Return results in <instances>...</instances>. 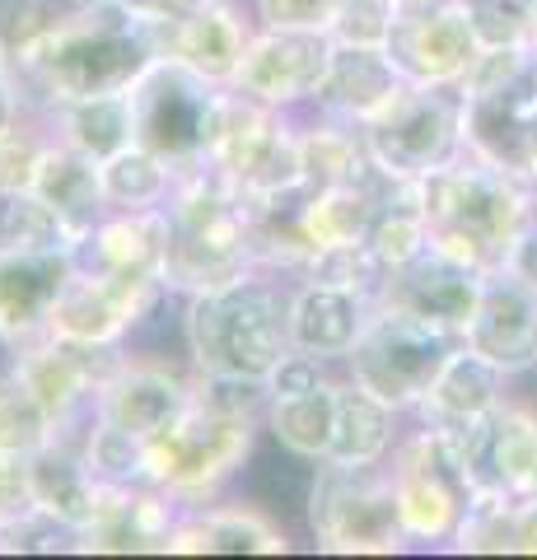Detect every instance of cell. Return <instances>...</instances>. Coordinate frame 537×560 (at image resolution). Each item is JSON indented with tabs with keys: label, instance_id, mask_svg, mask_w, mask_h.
<instances>
[{
	"label": "cell",
	"instance_id": "cb8c5ba5",
	"mask_svg": "<svg viewBox=\"0 0 537 560\" xmlns=\"http://www.w3.org/2000/svg\"><path fill=\"white\" fill-rule=\"evenodd\" d=\"M505 370H495L487 355H477L472 346H454L448 360L440 364L435 383L425 388V397L416 401V416L430 430H458L487 420L500 401H505Z\"/></svg>",
	"mask_w": 537,
	"mask_h": 560
},
{
	"label": "cell",
	"instance_id": "44dd1931",
	"mask_svg": "<svg viewBox=\"0 0 537 560\" xmlns=\"http://www.w3.org/2000/svg\"><path fill=\"white\" fill-rule=\"evenodd\" d=\"M253 28L257 24L244 20L230 0H215V5L187 14V20L160 24L154 28V47H160V57L197 70L201 80H211L215 90H230L238 75V61H244V51H248Z\"/></svg>",
	"mask_w": 537,
	"mask_h": 560
},
{
	"label": "cell",
	"instance_id": "e0dca14e",
	"mask_svg": "<svg viewBox=\"0 0 537 560\" xmlns=\"http://www.w3.org/2000/svg\"><path fill=\"white\" fill-rule=\"evenodd\" d=\"M75 271V253H43L0 243V346L24 350L47 337L51 304Z\"/></svg>",
	"mask_w": 537,
	"mask_h": 560
},
{
	"label": "cell",
	"instance_id": "ab89813d",
	"mask_svg": "<svg viewBox=\"0 0 537 560\" xmlns=\"http://www.w3.org/2000/svg\"><path fill=\"white\" fill-rule=\"evenodd\" d=\"M122 5H127L131 14H141L150 28H160V24L187 20V14H197V10H206V5H215V0H122Z\"/></svg>",
	"mask_w": 537,
	"mask_h": 560
},
{
	"label": "cell",
	"instance_id": "4fadbf2b",
	"mask_svg": "<svg viewBox=\"0 0 537 560\" xmlns=\"http://www.w3.org/2000/svg\"><path fill=\"white\" fill-rule=\"evenodd\" d=\"M164 280L160 276H113L80 267L61 285L57 304H51L47 337L75 341V346H117L127 331L160 304Z\"/></svg>",
	"mask_w": 537,
	"mask_h": 560
},
{
	"label": "cell",
	"instance_id": "d6a6232c",
	"mask_svg": "<svg viewBox=\"0 0 537 560\" xmlns=\"http://www.w3.org/2000/svg\"><path fill=\"white\" fill-rule=\"evenodd\" d=\"M0 243H20V248H43V253H75L80 234L38 191H14V197L0 201Z\"/></svg>",
	"mask_w": 537,
	"mask_h": 560
},
{
	"label": "cell",
	"instance_id": "83f0119b",
	"mask_svg": "<svg viewBox=\"0 0 537 560\" xmlns=\"http://www.w3.org/2000/svg\"><path fill=\"white\" fill-rule=\"evenodd\" d=\"M337 383L341 378L323 374L318 383H308L300 393H267L262 430L290 453V458H300V463L327 458L332 430H337Z\"/></svg>",
	"mask_w": 537,
	"mask_h": 560
},
{
	"label": "cell",
	"instance_id": "3957f363",
	"mask_svg": "<svg viewBox=\"0 0 537 560\" xmlns=\"http://www.w3.org/2000/svg\"><path fill=\"white\" fill-rule=\"evenodd\" d=\"M183 346L197 374L267 383L290 355V294L276 285V271L253 267L201 294H187Z\"/></svg>",
	"mask_w": 537,
	"mask_h": 560
},
{
	"label": "cell",
	"instance_id": "603a6c76",
	"mask_svg": "<svg viewBox=\"0 0 537 560\" xmlns=\"http://www.w3.org/2000/svg\"><path fill=\"white\" fill-rule=\"evenodd\" d=\"M173 556H281L290 551L285 528L253 504H183L168 533Z\"/></svg>",
	"mask_w": 537,
	"mask_h": 560
},
{
	"label": "cell",
	"instance_id": "6da1fadb",
	"mask_svg": "<svg viewBox=\"0 0 537 560\" xmlns=\"http://www.w3.org/2000/svg\"><path fill=\"white\" fill-rule=\"evenodd\" d=\"M160 57L154 28L122 0H75L66 20L14 61L24 108L57 113L75 98L122 94Z\"/></svg>",
	"mask_w": 537,
	"mask_h": 560
},
{
	"label": "cell",
	"instance_id": "836d02e7",
	"mask_svg": "<svg viewBox=\"0 0 537 560\" xmlns=\"http://www.w3.org/2000/svg\"><path fill=\"white\" fill-rule=\"evenodd\" d=\"M57 425L51 416L38 407V397L24 388V378L14 370H0V453H20L33 458L43 444L57 440Z\"/></svg>",
	"mask_w": 537,
	"mask_h": 560
},
{
	"label": "cell",
	"instance_id": "7c38bea8",
	"mask_svg": "<svg viewBox=\"0 0 537 560\" xmlns=\"http://www.w3.org/2000/svg\"><path fill=\"white\" fill-rule=\"evenodd\" d=\"M332 33L314 28H253L248 51L238 61V75L230 90L267 103L276 113H304L314 108L332 66Z\"/></svg>",
	"mask_w": 537,
	"mask_h": 560
},
{
	"label": "cell",
	"instance_id": "f35d334b",
	"mask_svg": "<svg viewBox=\"0 0 537 560\" xmlns=\"http://www.w3.org/2000/svg\"><path fill=\"white\" fill-rule=\"evenodd\" d=\"M346 0H253L257 28H314L327 33Z\"/></svg>",
	"mask_w": 537,
	"mask_h": 560
},
{
	"label": "cell",
	"instance_id": "5bb4252c",
	"mask_svg": "<svg viewBox=\"0 0 537 560\" xmlns=\"http://www.w3.org/2000/svg\"><path fill=\"white\" fill-rule=\"evenodd\" d=\"M384 51L411 84H463L481 38L458 0H402Z\"/></svg>",
	"mask_w": 537,
	"mask_h": 560
},
{
	"label": "cell",
	"instance_id": "4316f807",
	"mask_svg": "<svg viewBox=\"0 0 537 560\" xmlns=\"http://www.w3.org/2000/svg\"><path fill=\"white\" fill-rule=\"evenodd\" d=\"M402 70L393 66V57L384 47H346L337 43L332 66H327L323 94L314 108H323L327 117H341L351 127H365L374 113H384L388 103L402 90Z\"/></svg>",
	"mask_w": 537,
	"mask_h": 560
},
{
	"label": "cell",
	"instance_id": "484cf974",
	"mask_svg": "<svg viewBox=\"0 0 537 560\" xmlns=\"http://www.w3.org/2000/svg\"><path fill=\"white\" fill-rule=\"evenodd\" d=\"M33 471V495H38V514L51 528H61L66 537H75L84 523L94 518L98 510V477L84 448L71 444L66 434H57L51 444H43L38 453L28 458Z\"/></svg>",
	"mask_w": 537,
	"mask_h": 560
},
{
	"label": "cell",
	"instance_id": "f546056e",
	"mask_svg": "<svg viewBox=\"0 0 537 560\" xmlns=\"http://www.w3.org/2000/svg\"><path fill=\"white\" fill-rule=\"evenodd\" d=\"M393 420H397L393 407H384L365 388H355L351 378H341L337 383V430H332V448H327L323 463H337V467L388 463V453L397 448Z\"/></svg>",
	"mask_w": 537,
	"mask_h": 560
},
{
	"label": "cell",
	"instance_id": "ba28073f",
	"mask_svg": "<svg viewBox=\"0 0 537 560\" xmlns=\"http://www.w3.org/2000/svg\"><path fill=\"white\" fill-rule=\"evenodd\" d=\"M220 94L211 80L187 70L168 57H154L141 80L131 84V113H136V145L160 154L178 173L201 168L211 150Z\"/></svg>",
	"mask_w": 537,
	"mask_h": 560
},
{
	"label": "cell",
	"instance_id": "52a82bcc",
	"mask_svg": "<svg viewBox=\"0 0 537 560\" xmlns=\"http://www.w3.org/2000/svg\"><path fill=\"white\" fill-rule=\"evenodd\" d=\"M365 150L384 178L416 183L463 154V90L458 84H402L365 127Z\"/></svg>",
	"mask_w": 537,
	"mask_h": 560
},
{
	"label": "cell",
	"instance_id": "5b68a950",
	"mask_svg": "<svg viewBox=\"0 0 537 560\" xmlns=\"http://www.w3.org/2000/svg\"><path fill=\"white\" fill-rule=\"evenodd\" d=\"M257 425L262 416L224 407L192 383V401L183 416L145 444V481L168 490L178 504H206L224 481L244 471Z\"/></svg>",
	"mask_w": 537,
	"mask_h": 560
},
{
	"label": "cell",
	"instance_id": "7402d4cb",
	"mask_svg": "<svg viewBox=\"0 0 537 560\" xmlns=\"http://www.w3.org/2000/svg\"><path fill=\"white\" fill-rule=\"evenodd\" d=\"M374 308L378 300H370V294L304 276V285L290 290V346L323 364H332V360L346 364V355H351V346L365 331Z\"/></svg>",
	"mask_w": 537,
	"mask_h": 560
},
{
	"label": "cell",
	"instance_id": "ac0fdd59",
	"mask_svg": "<svg viewBox=\"0 0 537 560\" xmlns=\"http://www.w3.org/2000/svg\"><path fill=\"white\" fill-rule=\"evenodd\" d=\"M187 401H192V378H183L178 370L160 360H117L98 383L90 416L150 444L183 416Z\"/></svg>",
	"mask_w": 537,
	"mask_h": 560
},
{
	"label": "cell",
	"instance_id": "7a4b0ae2",
	"mask_svg": "<svg viewBox=\"0 0 537 560\" xmlns=\"http://www.w3.org/2000/svg\"><path fill=\"white\" fill-rule=\"evenodd\" d=\"M416 210L435 253L477 271H500L514 238L537 215V197L463 145V154L416 178Z\"/></svg>",
	"mask_w": 537,
	"mask_h": 560
},
{
	"label": "cell",
	"instance_id": "9a60e30c",
	"mask_svg": "<svg viewBox=\"0 0 537 560\" xmlns=\"http://www.w3.org/2000/svg\"><path fill=\"white\" fill-rule=\"evenodd\" d=\"M487 276L491 271H477V267H467V261H454V257H444L435 248H425L416 261H407V267H397V271L384 276L378 304L407 313V318L435 327V331H444V337H454V341H463L467 323L477 318Z\"/></svg>",
	"mask_w": 537,
	"mask_h": 560
},
{
	"label": "cell",
	"instance_id": "277c9868",
	"mask_svg": "<svg viewBox=\"0 0 537 560\" xmlns=\"http://www.w3.org/2000/svg\"><path fill=\"white\" fill-rule=\"evenodd\" d=\"M164 210H168L164 290L201 294L257 267L248 197L211 164L178 173Z\"/></svg>",
	"mask_w": 537,
	"mask_h": 560
},
{
	"label": "cell",
	"instance_id": "8d00e7d4",
	"mask_svg": "<svg viewBox=\"0 0 537 560\" xmlns=\"http://www.w3.org/2000/svg\"><path fill=\"white\" fill-rule=\"evenodd\" d=\"M33 528H43L38 495H33V471L20 453H0V551H20Z\"/></svg>",
	"mask_w": 537,
	"mask_h": 560
},
{
	"label": "cell",
	"instance_id": "8fae6325",
	"mask_svg": "<svg viewBox=\"0 0 537 560\" xmlns=\"http://www.w3.org/2000/svg\"><path fill=\"white\" fill-rule=\"evenodd\" d=\"M463 145L537 197V57L500 84L463 90Z\"/></svg>",
	"mask_w": 537,
	"mask_h": 560
},
{
	"label": "cell",
	"instance_id": "d590c367",
	"mask_svg": "<svg viewBox=\"0 0 537 560\" xmlns=\"http://www.w3.org/2000/svg\"><path fill=\"white\" fill-rule=\"evenodd\" d=\"M84 458H90L94 477L108 486H150L145 481V440L108 425V420L90 416V430H84Z\"/></svg>",
	"mask_w": 537,
	"mask_h": 560
},
{
	"label": "cell",
	"instance_id": "7bdbcfd3",
	"mask_svg": "<svg viewBox=\"0 0 537 560\" xmlns=\"http://www.w3.org/2000/svg\"><path fill=\"white\" fill-rule=\"evenodd\" d=\"M397 5H402V0H397Z\"/></svg>",
	"mask_w": 537,
	"mask_h": 560
},
{
	"label": "cell",
	"instance_id": "e575fe53",
	"mask_svg": "<svg viewBox=\"0 0 537 560\" xmlns=\"http://www.w3.org/2000/svg\"><path fill=\"white\" fill-rule=\"evenodd\" d=\"M51 136H57L51 117L33 113V108H24V117L14 121L10 131H0V201L14 197V191L33 187V178H38V168H43V154L51 145Z\"/></svg>",
	"mask_w": 537,
	"mask_h": 560
},
{
	"label": "cell",
	"instance_id": "1f68e13d",
	"mask_svg": "<svg viewBox=\"0 0 537 560\" xmlns=\"http://www.w3.org/2000/svg\"><path fill=\"white\" fill-rule=\"evenodd\" d=\"M98 168H103V197H108V210L164 206L173 197V183H178V168L164 164L160 154H150L145 145L117 150L113 160H103Z\"/></svg>",
	"mask_w": 537,
	"mask_h": 560
},
{
	"label": "cell",
	"instance_id": "4dcf8cb0",
	"mask_svg": "<svg viewBox=\"0 0 537 560\" xmlns=\"http://www.w3.org/2000/svg\"><path fill=\"white\" fill-rule=\"evenodd\" d=\"M57 136L66 145L84 150L90 160H113L117 150L136 145V113H131V90L122 94H98V98H75L66 108L47 113Z\"/></svg>",
	"mask_w": 537,
	"mask_h": 560
},
{
	"label": "cell",
	"instance_id": "ffe728a7",
	"mask_svg": "<svg viewBox=\"0 0 537 560\" xmlns=\"http://www.w3.org/2000/svg\"><path fill=\"white\" fill-rule=\"evenodd\" d=\"M183 504L160 486H98V510L75 533L80 551H164Z\"/></svg>",
	"mask_w": 537,
	"mask_h": 560
},
{
	"label": "cell",
	"instance_id": "9c48e42d",
	"mask_svg": "<svg viewBox=\"0 0 537 560\" xmlns=\"http://www.w3.org/2000/svg\"><path fill=\"white\" fill-rule=\"evenodd\" d=\"M454 346L458 341L444 337V331L378 304L365 331L355 337L351 355H346V378L393 411H416V401L435 383L440 364L448 360Z\"/></svg>",
	"mask_w": 537,
	"mask_h": 560
},
{
	"label": "cell",
	"instance_id": "74e56055",
	"mask_svg": "<svg viewBox=\"0 0 537 560\" xmlns=\"http://www.w3.org/2000/svg\"><path fill=\"white\" fill-rule=\"evenodd\" d=\"M393 20H397V0H346L327 33H332V43L346 47H384Z\"/></svg>",
	"mask_w": 537,
	"mask_h": 560
},
{
	"label": "cell",
	"instance_id": "8992f818",
	"mask_svg": "<svg viewBox=\"0 0 537 560\" xmlns=\"http://www.w3.org/2000/svg\"><path fill=\"white\" fill-rule=\"evenodd\" d=\"M308 533H314L318 551H337V556L407 551V533H402V518H397V495H393V471L384 463H370V467L314 463Z\"/></svg>",
	"mask_w": 537,
	"mask_h": 560
},
{
	"label": "cell",
	"instance_id": "d4e9b609",
	"mask_svg": "<svg viewBox=\"0 0 537 560\" xmlns=\"http://www.w3.org/2000/svg\"><path fill=\"white\" fill-rule=\"evenodd\" d=\"M168 253V210H108L90 234L80 238L75 261L113 276H160L164 280Z\"/></svg>",
	"mask_w": 537,
	"mask_h": 560
},
{
	"label": "cell",
	"instance_id": "f1b7e54d",
	"mask_svg": "<svg viewBox=\"0 0 537 560\" xmlns=\"http://www.w3.org/2000/svg\"><path fill=\"white\" fill-rule=\"evenodd\" d=\"M28 191H38L43 201L61 210V220L84 238L94 224L108 215V197H103V168L84 150L66 145L61 136H51V145L43 154V168L33 178Z\"/></svg>",
	"mask_w": 537,
	"mask_h": 560
},
{
	"label": "cell",
	"instance_id": "30bf717a",
	"mask_svg": "<svg viewBox=\"0 0 537 560\" xmlns=\"http://www.w3.org/2000/svg\"><path fill=\"white\" fill-rule=\"evenodd\" d=\"M393 495H397V518H402L407 541H454L463 510H467V486L463 467L440 440V430L421 425L407 444L393 448Z\"/></svg>",
	"mask_w": 537,
	"mask_h": 560
},
{
	"label": "cell",
	"instance_id": "2e32d148",
	"mask_svg": "<svg viewBox=\"0 0 537 560\" xmlns=\"http://www.w3.org/2000/svg\"><path fill=\"white\" fill-rule=\"evenodd\" d=\"M117 346H75L61 337H43L24 350H14L10 370L24 378V388L38 397V407L51 416L57 430H71L75 420H90L94 411V393L103 374L117 360H108Z\"/></svg>",
	"mask_w": 537,
	"mask_h": 560
},
{
	"label": "cell",
	"instance_id": "60d3db41",
	"mask_svg": "<svg viewBox=\"0 0 537 560\" xmlns=\"http://www.w3.org/2000/svg\"><path fill=\"white\" fill-rule=\"evenodd\" d=\"M20 117H24V94H20V80H14L10 51L0 43V131H10Z\"/></svg>",
	"mask_w": 537,
	"mask_h": 560
},
{
	"label": "cell",
	"instance_id": "b9f144b4",
	"mask_svg": "<svg viewBox=\"0 0 537 560\" xmlns=\"http://www.w3.org/2000/svg\"><path fill=\"white\" fill-rule=\"evenodd\" d=\"M533 47H537V33H533Z\"/></svg>",
	"mask_w": 537,
	"mask_h": 560
},
{
	"label": "cell",
	"instance_id": "d6986e66",
	"mask_svg": "<svg viewBox=\"0 0 537 560\" xmlns=\"http://www.w3.org/2000/svg\"><path fill=\"white\" fill-rule=\"evenodd\" d=\"M463 346H472L505 374L537 370V290L505 267L491 271L477 318L463 331Z\"/></svg>",
	"mask_w": 537,
	"mask_h": 560
}]
</instances>
